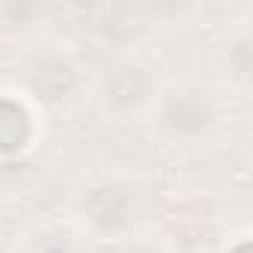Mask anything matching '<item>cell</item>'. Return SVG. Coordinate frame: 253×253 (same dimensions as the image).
<instances>
[{"label": "cell", "instance_id": "7a4b0ae2", "mask_svg": "<svg viewBox=\"0 0 253 253\" xmlns=\"http://www.w3.org/2000/svg\"><path fill=\"white\" fill-rule=\"evenodd\" d=\"M15 89L42 113H60L89 92V78L69 42L33 36L15 57Z\"/></svg>", "mask_w": 253, "mask_h": 253}, {"label": "cell", "instance_id": "3957f363", "mask_svg": "<svg viewBox=\"0 0 253 253\" xmlns=\"http://www.w3.org/2000/svg\"><path fill=\"white\" fill-rule=\"evenodd\" d=\"M223 95L200 78L164 81L161 95L149 113L155 137L173 149H200L211 143L223 128Z\"/></svg>", "mask_w": 253, "mask_h": 253}, {"label": "cell", "instance_id": "6da1fadb", "mask_svg": "<svg viewBox=\"0 0 253 253\" xmlns=\"http://www.w3.org/2000/svg\"><path fill=\"white\" fill-rule=\"evenodd\" d=\"M146 209L143 182L122 170H92L81 176L66 200L69 223L86 241L119 244L140 229Z\"/></svg>", "mask_w": 253, "mask_h": 253}, {"label": "cell", "instance_id": "5b68a950", "mask_svg": "<svg viewBox=\"0 0 253 253\" xmlns=\"http://www.w3.org/2000/svg\"><path fill=\"white\" fill-rule=\"evenodd\" d=\"M42 119L45 113L15 86H0V161L30 155L42 140Z\"/></svg>", "mask_w": 253, "mask_h": 253}, {"label": "cell", "instance_id": "277c9868", "mask_svg": "<svg viewBox=\"0 0 253 253\" xmlns=\"http://www.w3.org/2000/svg\"><path fill=\"white\" fill-rule=\"evenodd\" d=\"M164 78L161 69L134 51L113 54L89 81V95L98 113L113 125H131L149 119Z\"/></svg>", "mask_w": 253, "mask_h": 253}, {"label": "cell", "instance_id": "9c48e42d", "mask_svg": "<svg viewBox=\"0 0 253 253\" xmlns=\"http://www.w3.org/2000/svg\"><path fill=\"white\" fill-rule=\"evenodd\" d=\"M217 253H253V244H250V229H241V232H232Z\"/></svg>", "mask_w": 253, "mask_h": 253}, {"label": "cell", "instance_id": "52a82bcc", "mask_svg": "<svg viewBox=\"0 0 253 253\" xmlns=\"http://www.w3.org/2000/svg\"><path fill=\"white\" fill-rule=\"evenodd\" d=\"M220 57H223V69L229 72L232 86H238L244 92L250 86V75H253V33H250L247 18L235 21V27L229 30V36L220 48Z\"/></svg>", "mask_w": 253, "mask_h": 253}, {"label": "cell", "instance_id": "ba28073f", "mask_svg": "<svg viewBox=\"0 0 253 253\" xmlns=\"http://www.w3.org/2000/svg\"><path fill=\"white\" fill-rule=\"evenodd\" d=\"M116 253H173V244L161 235H140L134 232L131 238L119 241V250Z\"/></svg>", "mask_w": 253, "mask_h": 253}, {"label": "cell", "instance_id": "8992f818", "mask_svg": "<svg viewBox=\"0 0 253 253\" xmlns=\"http://www.w3.org/2000/svg\"><path fill=\"white\" fill-rule=\"evenodd\" d=\"M15 253H89V241L72 223H42L18 238Z\"/></svg>", "mask_w": 253, "mask_h": 253}]
</instances>
